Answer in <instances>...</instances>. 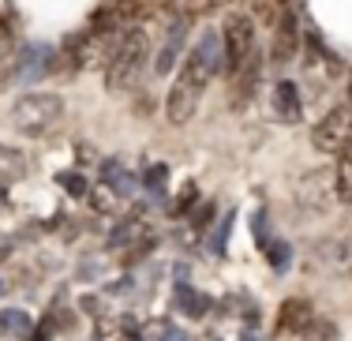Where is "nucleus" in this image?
Here are the masks:
<instances>
[{
	"label": "nucleus",
	"instance_id": "nucleus-1",
	"mask_svg": "<svg viewBox=\"0 0 352 341\" xmlns=\"http://www.w3.org/2000/svg\"><path fill=\"white\" fill-rule=\"evenodd\" d=\"M221 60H225L221 38H217L214 30H206V34L195 41V49L188 53V60H184L180 76H176L173 90H169V120L173 124H188L191 116H195L206 87H210V79L217 76V68H221Z\"/></svg>",
	"mask_w": 352,
	"mask_h": 341
},
{
	"label": "nucleus",
	"instance_id": "nucleus-2",
	"mask_svg": "<svg viewBox=\"0 0 352 341\" xmlns=\"http://www.w3.org/2000/svg\"><path fill=\"white\" fill-rule=\"evenodd\" d=\"M221 56H225V68L232 76V98L236 105H244L258 87V41H255V19L244 12H232L225 19L221 30Z\"/></svg>",
	"mask_w": 352,
	"mask_h": 341
},
{
	"label": "nucleus",
	"instance_id": "nucleus-3",
	"mask_svg": "<svg viewBox=\"0 0 352 341\" xmlns=\"http://www.w3.org/2000/svg\"><path fill=\"white\" fill-rule=\"evenodd\" d=\"M146 53H150V38L146 30H131V34H124V41L109 53L105 60V87L113 90H131L142 72V64H146Z\"/></svg>",
	"mask_w": 352,
	"mask_h": 341
},
{
	"label": "nucleus",
	"instance_id": "nucleus-4",
	"mask_svg": "<svg viewBox=\"0 0 352 341\" xmlns=\"http://www.w3.org/2000/svg\"><path fill=\"white\" fill-rule=\"evenodd\" d=\"M60 120H64V102L56 94H41V90L23 94L19 102H15V109H12L15 131H19V135H30V139L49 135Z\"/></svg>",
	"mask_w": 352,
	"mask_h": 341
},
{
	"label": "nucleus",
	"instance_id": "nucleus-5",
	"mask_svg": "<svg viewBox=\"0 0 352 341\" xmlns=\"http://www.w3.org/2000/svg\"><path fill=\"white\" fill-rule=\"evenodd\" d=\"M311 143L326 154H349L352 151V102L333 105V109L315 124Z\"/></svg>",
	"mask_w": 352,
	"mask_h": 341
},
{
	"label": "nucleus",
	"instance_id": "nucleus-6",
	"mask_svg": "<svg viewBox=\"0 0 352 341\" xmlns=\"http://www.w3.org/2000/svg\"><path fill=\"white\" fill-rule=\"evenodd\" d=\"M338 76H341L338 56L326 53L322 41H318V34H315V30H307V45H304V79H307V87H311V94L322 98L326 90L338 82Z\"/></svg>",
	"mask_w": 352,
	"mask_h": 341
},
{
	"label": "nucleus",
	"instance_id": "nucleus-7",
	"mask_svg": "<svg viewBox=\"0 0 352 341\" xmlns=\"http://www.w3.org/2000/svg\"><path fill=\"white\" fill-rule=\"evenodd\" d=\"M274 64H285L296 56L300 49V15L292 0H278V15H274Z\"/></svg>",
	"mask_w": 352,
	"mask_h": 341
},
{
	"label": "nucleus",
	"instance_id": "nucleus-8",
	"mask_svg": "<svg viewBox=\"0 0 352 341\" xmlns=\"http://www.w3.org/2000/svg\"><path fill=\"white\" fill-rule=\"evenodd\" d=\"M53 64H56V49L41 45V41H30V45L19 49V60H15V82H38Z\"/></svg>",
	"mask_w": 352,
	"mask_h": 341
},
{
	"label": "nucleus",
	"instance_id": "nucleus-9",
	"mask_svg": "<svg viewBox=\"0 0 352 341\" xmlns=\"http://www.w3.org/2000/svg\"><path fill=\"white\" fill-rule=\"evenodd\" d=\"M270 113H274V120H281V124H296L300 116H304V98H300V87L292 79H281L278 87H274Z\"/></svg>",
	"mask_w": 352,
	"mask_h": 341
},
{
	"label": "nucleus",
	"instance_id": "nucleus-10",
	"mask_svg": "<svg viewBox=\"0 0 352 341\" xmlns=\"http://www.w3.org/2000/svg\"><path fill=\"white\" fill-rule=\"evenodd\" d=\"M296 203H304L307 210H326L330 206V180L326 173H307L296 184Z\"/></svg>",
	"mask_w": 352,
	"mask_h": 341
},
{
	"label": "nucleus",
	"instance_id": "nucleus-11",
	"mask_svg": "<svg viewBox=\"0 0 352 341\" xmlns=\"http://www.w3.org/2000/svg\"><path fill=\"white\" fill-rule=\"evenodd\" d=\"M184 38H188V19H180V23L169 30L162 53H157V72H162V76H165V72H173V60H176V53L184 49Z\"/></svg>",
	"mask_w": 352,
	"mask_h": 341
},
{
	"label": "nucleus",
	"instance_id": "nucleus-12",
	"mask_svg": "<svg viewBox=\"0 0 352 341\" xmlns=\"http://www.w3.org/2000/svg\"><path fill=\"white\" fill-rule=\"evenodd\" d=\"M23 177H27V157L19 151H12V146H0V188L15 184Z\"/></svg>",
	"mask_w": 352,
	"mask_h": 341
},
{
	"label": "nucleus",
	"instance_id": "nucleus-13",
	"mask_svg": "<svg viewBox=\"0 0 352 341\" xmlns=\"http://www.w3.org/2000/svg\"><path fill=\"white\" fill-rule=\"evenodd\" d=\"M311 327V307L304 300H289L281 307V330H307Z\"/></svg>",
	"mask_w": 352,
	"mask_h": 341
},
{
	"label": "nucleus",
	"instance_id": "nucleus-14",
	"mask_svg": "<svg viewBox=\"0 0 352 341\" xmlns=\"http://www.w3.org/2000/svg\"><path fill=\"white\" fill-rule=\"evenodd\" d=\"M102 177H105V184L116 191L120 199H128L131 191H135V180L128 177V169H124L120 162H105V169H102Z\"/></svg>",
	"mask_w": 352,
	"mask_h": 341
},
{
	"label": "nucleus",
	"instance_id": "nucleus-15",
	"mask_svg": "<svg viewBox=\"0 0 352 341\" xmlns=\"http://www.w3.org/2000/svg\"><path fill=\"white\" fill-rule=\"evenodd\" d=\"M176 307H180L188 319H203L206 315V300L199 296V289H191V285H176Z\"/></svg>",
	"mask_w": 352,
	"mask_h": 341
},
{
	"label": "nucleus",
	"instance_id": "nucleus-16",
	"mask_svg": "<svg viewBox=\"0 0 352 341\" xmlns=\"http://www.w3.org/2000/svg\"><path fill=\"white\" fill-rule=\"evenodd\" d=\"M165 180H169L165 165H150V169L142 173V188H146L150 203H162V199H165Z\"/></svg>",
	"mask_w": 352,
	"mask_h": 341
},
{
	"label": "nucleus",
	"instance_id": "nucleus-17",
	"mask_svg": "<svg viewBox=\"0 0 352 341\" xmlns=\"http://www.w3.org/2000/svg\"><path fill=\"white\" fill-rule=\"evenodd\" d=\"M0 334H30V315L19 311V307L0 311Z\"/></svg>",
	"mask_w": 352,
	"mask_h": 341
},
{
	"label": "nucleus",
	"instance_id": "nucleus-18",
	"mask_svg": "<svg viewBox=\"0 0 352 341\" xmlns=\"http://www.w3.org/2000/svg\"><path fill=\"white\" fill-rule=\"evenodd\" d=\"M333 191H338V199H349V203H352V151L341 154L338 177H333Z\"/></svg>",
	"mask_w": 352,
	"mask_h": 341
},
{
	"label": "nucleus",
	"instance_id": "nucleus-19",
	"mask_svg": "<svg viewBox=\"0 0 352 341\" xmlns=\"http://www.w3.org/2000/svg\"><path fill=\"white\" fill-rule=\"evenodd\" d=\"M266 259H270L274 270H289V259H292V248L285 244V240H270V248H266Z\"/></svg>",
	"mask_w": 352,
	"mask_h": 341
},
{
	"label": "nucleus",
	"instance_id": "nucleus-20",
	"mask_svg": "<svg viewBox=\"0 0 352 341\" xmlns=\"http://www.w3.org/2000/svg\"><path fill=\"white\" fill-rule=\"evenodd\" d=\"M251 226H255V244L258 248H270V218H266V210H255V218H251Z\"/></svg>",
	"mask_w": 352,
	"mask_h": 341
},
{
	"label": "nucleus",
	"instance_id": "nucleus-21",
	"mask_svg": "<svg viewBox=\"0 0 352 341\" xmlns=\"http://www.w3.org/2000/svg\"><path fill=\"white\" fill-rule=\"evenodd\" d=\"M232 221H236V218H232V214H225V221H221V226H217V232H214V240H210V248H214V252H217V255H221V252H225V236H229V229H232Z\"/></svg>",
	"mask_w": 352,
	"mask_h": 341
},
{
	"label": "nucleus",
	"instance_id": "nucleus-22",
	"mask_svg": "<svg viewBox=\"0 0 352 341\" xmlns=\"http://www.w3.org/2000/svg\"><path fill=\"white\" fill-rule=\"evenodd\" d=\"M4 60H12V27L0 19V64Z\"/></svg>",
	"mask_w": 352,
	"mask_h": 341
},
{
	"label": "nucleus",
	"instance_id": "nucleus-23",
	"mask_svg": "<svg viewBox=\"0 0 352 341\" xmlns=\"http://www.w3.org/2000/svg\"><path fill=\"white\" fill-rule=\"evenodd\" d=\"M60 184L68 188L72 195H87V180H82V177H75V173H64V177H60Z\"/></svg>",
	"mask_w": 352,
	"mask_h": 341
},
{
	"label": "nucleus",
	"instance_id": "nucleus-24",
	"mask_svg": "<svg viewBox=\"0 0 352 341\" xmlns=\"http://www.w3.org/2000/svg\"><path fill=\"white\" fill-rule=\"evenodd\" d=\"M135 236V221H120V226H116V232L109 240H113V244H128V240Z\"/></svg>",
	"mask_w": 352,
	"mask_h": 341
},
{
	"label": "nucleus",
	"instance_id": "nucleus-25",
	"mask_svg": "<svg viewBox=\"0 0 352 341\" xmlns=\"http://www.w3.org/2000/svg\"><path fill=\"white\" fill-rule=\"evenodd\" d=\"M210 214H214V203H203V206H199V214H195V226L199 229L210 226Z\"/></svg>",
	"mask_w": 352,
	"mask_h": 341
},
{
	"label": "nucleus",
	"instance_id": "nucleus-26",
	"mask_svg": "<svg viewBox=\"0 0 352 341\" xmlns=\"http://www.w3.org/2000/svg\"><path fill=\"white\" fill-rule=\"evenodd\" d=\"M157 341H188V334L176 330V327H169V330H162V338H157Z\"/></svg>",
	"mask_w": 352,
	"mask_h": 341
},
{
	"label": "nucleus",
	"instance_id": "nucleus-27",
	"mask_svg": "<svg viewBox=\"0 0 352 341\" xmlns=\"http://www.w3.org/2000/svg\"><path fill=\"white\" fill-rule=\"evenodd\" d=\"M0 210H4V188H0Z\"/></svg>",
	"mask_w": 352,
	"mask_h": 341
},
{
	"label": "nucleus",
	"instance_id": "nucleus-28",
	"mask_svg": "<svg viewBox=\"0 0 352 341\" xmlns=\"http://www.w3.org/2000/svg\"><path fill=\"white\" fill-rule=\"evenodd\" d=\"M244 341H255V334H248V338H244Z\"/></svg>",
	"mask_w": 352,
	"mask_h": 341
},
{
	"label": "nucleus",
	"instance_id": "nucleus-29",
	"mask_svg": "<svg viewBox=\"0 0 352 341\" xmlns=\"http://www.w3.org/2000/svg\"><path fill=\"white\" fill-rule=\"evenodd\" d=\"M349 94H352V79H349Z\"/></svg>",
	"mask_w": 352,
	"mask_h": 341
},
{
	"label": "nucleus",
	"instance_id": "nucleus-30",
	"mask_svg": "<svg viewBox=\"0 0 352 341\" xmlns=\"http://www.w3.org/2000/svg\"><path fill=\"white\" fill-rule=\"evenodd\" d=\"M210 341H214V338H210Z\"/></svg>",
	"mask_w": 352,
	"mask_h": 341
}]
</instances>
